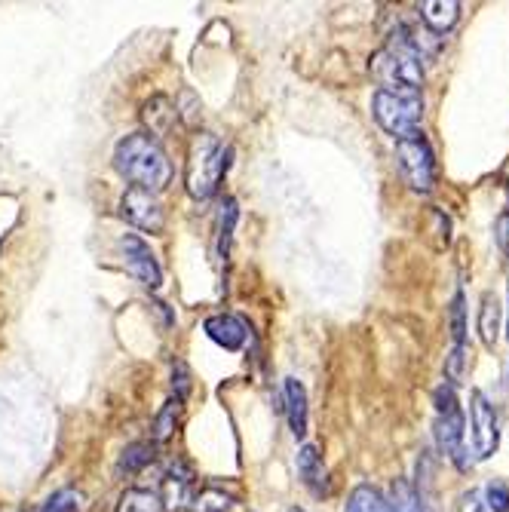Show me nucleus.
<instances>
[{"label":"nucleus","mask_w":509,"mask_h":512,"mask_svg":"<svg viewBox=\"0 0 509 512\" xmlns=\"http://www.w3.org/2000/svg\"><path fill=\"white\" fill-rule=\"evenodd\" d=\"M506 381H509V375H506Z\"/></svg>","instance_id":"nucleus-33"},{"label":"nucleus","mask_w":509,"mask_h":512,"mask_svg":"<svg viewBox=\"0 0 509 512\" xmlns=\"http://www.w3.org/2000/svg\"><path fill=\"white\" fill-rule=\"evenodd\" d=\"M494 237H497V246L503 255H509V212H503L494 224Z\"/></svg>","instance_id":"nucleus-28"},{"label":"nucleus","mask_w":509,"mask_h":512,"mask_svg":"<svg viewBox=\"0 0 509 512\" xmlns=\"http://www.w3.org/2000/svg\"><path fill=\"white\" fill-rule=\"evenodd\" d=\"M80 500H83L80 491L62 488V491H56L53 497H46V500L40 503L37 512H80Z\"/></svg>","instance_id":"nucleus-25"},{"label":"nucleus","mask_w":509,"mask_h":512,"mask_svg":"<svg viewBox=\"0 0 509 512\" xmlns=\"http://www.w3.org/2000/svg\"><path fill=\"white\" fill-rule=\"evenodd\" d=\"M506 194H509V184H506Z\"/></svg>","instance_id":"nucleus-32"},{"label":"nucleus","mask_w":509,"mask_h":512,"mask_svg":"<svg viewBox=\"0 0 509 512\" xmlns=\"http://www.w3.org/2000/svg\"><path fill=\"white\" fill-rule=\"evenodd\" d=\"M203 332L212 344L230 350V353H237L246 347V338H249V325L246 319L234 316V313H215L203 322Z\"/></svg>","instance_id":"nucleus-10"},{"label":"nucleus","mask_w":509,"mask_h":512,"mask_svg":"<svg viewBox=\"0 0 509 512\" xmlns=\"http://www.w3.org/2000/svg\"><path fill=\"white\" fill-rule=\"evenodd\" d=\"M457 512H488V509H485V503H482V497L476 491H467L457 503Z\"/></svg>","instance_id":"nucleus-29"},{"label":"nucleus","mask_w":509,"mask_h":512,"mask_svg":"<svg viewBox=\"0 0 509 512\" xmlns=\"http://www.w3.org/2000/svg\"><path fill=\"white\" fill-rule=\"evenodd\" d=\"M114 169L120 172V178L132 184V188L148 191V194L166 191L172 181L169 154L148 132H132L120 138L114 148Z\"/></svg>","instance_id":"nucleus-1"},{"label":"nucleus","mask_w":509,"mask_h":512,"mask_svg":"<svg viewBox=\"0 0 509 512\" xmlns=\"http://www.w3.org/2000/svg\"><path fill=\"white\" fill-rule=\"evenodd\" d=\"M230 169V148L221 138L200 132L191 151H188V169H184V184H188V194L194 200H209L218 194V184L224 181Z\"/></svg>","instance_id":"nucleus-3"},{"label":"nucleus","mask_w":509,"mask_h":512,"mask_svg":"<svg viewBox=\"0 0 509 512\" xmlns=\"http://www.w3.org/2000/svg\"><path fill=\"white\" fill-rule=\"evenodd\" d=\"M120 218L138 230H145V234H163V227H166V209L157 200V194L138 191V188H129L120 197Z\"/></svg>","instance_id":"nucleus-8"},{"label":"nucleus","mask_w":509,"mask_h":512,"mask_svg":"<svg viewBox=\"0 0 509 512\" xmlns=\"http://www.w3.org/2000/svg\"><path fill=\"white\" fill-rule=\"evenodd\" d=\"M497 335H500V304L488 292V295H482V307H479V338L485 347H494Z\"/></svg>","instance_id":"nucleus-18"},{"label":"nucleus","mask_w":509,"mask_h":512,"mask_svg":"<svg viewBox=\"0 0 509 512\" xmlns=\"http://www.w3.org/2000/svg\"><path fill=\"white\" fill-rule=\"evenodd\" d=\"M451 335H454V347H467V298H464V292H457L451 301Z\"/></svg>","instance_id":"nucleus-24"},{"label":"nucleus","mask_w":509,"mask_h":512,"mask_svg":"<svg viewBox=\"0 0 509 512\" xmlns=\"http://www.w3.org/2000/svg\"><path fill=\"white\" fill-rule=\"evenodd\" d=\"M142 120H145V126H148V135H151V138H160V135H166V132L175 126V120H178V105H172L166 96H157V99H151V102L145 105Z\"/></svg>","instance_id":"nucleus-15"},{"label":"nucleus","mask_w":509,"mask_h":512,"mask_svg":"<svg viewBox=\"0 0 509 512\" xmlns=\"http://www.w3.org/2000/svg\"><path fill=\"white\" fill-rule=\"evenodd\" d=\"M344 512H390V503H387V494H381L378 488L359 485V488H353Z\"/></svg>","instance_id":"nucleus-20"},{"label":"nucleus","mask_w":509,"mask_h":512,"mask_svg":"<svg viewBox=\"0 0 509 512\" xmlns=\"http://www.w3.org/2000/svg\"><path fill=\"white\" fill-rule=\"evenodd\" d=\"M191 512H230L234 509V494H227L215 485H206L191 494Z\"/></svg>","instance_id":"nucleus-17"},{"label":"nucleus","mask_w":509,"mask_h":512,"mask_svg":"<svg viewBox=\"0 0 509 512\" xmlns=\"http://www.w3.org/2000/svg\"><path fill=\"white\" fill-rule=\"evenodd\" d=\"M292 512H304V509H292Z\"/></svg>","instance_id":"nucleus-31"},{"label":"nucleus","mask_w":509,"mask_h":512,"mask_svg":"<svg viewBox=\"0 0 509 512\" xmlns=\"http://www.w3.org/2000/svg\"><path fill=\"white\" fill-rule=\"evenodd\" d=\"M114 512H166L163 497L148 488H126L117 500Z\"/></svg>","instance_id":"nucleus-16"},{"label":"nucleus","mask_w":509,"mask_h":512,"mask_svg":"<svg viewBox=\"0 0 509 512\" xmlns=\"http://www.w3.org/2000/svg\"><path fill=\"white\" fill-rule=\"evenodd\" d=\"M396 163L411 191L430 194L436 188V154L421 129L396 138Z\"/></svg>","instance_id":"nucleus-6"},{"label":"nucleus","mask_w":509,"mask_h":512,"mask_svg":"<svg viewBox=\"0 0 509 512\" xmlns=\"http://www.w3.org/2000/svg\"><path fill=\"white\" fill-rule=\"evenodd\" d=\"M485 506L491 512H509V488L500 479L488 482V488H485Z\"/></svg>","instance_id":"nucleus-27"},{"label":"nucleus","mask_w":509,"mask_h":512,"mask_svg":"<svg viewBox=\"0 0 509 512\" xmlns=\"http://www.w3.org/2000/svg\"><path fill=\"white\" fill-rule=\"evenodd\" d=\"M368 71H372V77L381 83V89H390V92H421L424 59L418 56V50H414L408 25H396V31L390 34L384 50L375 53L372 62H368Z\"/></svg>","instance_id":"nucleus-2"},{"label":"nucleus","mask_w":509,"mask_h":512,"mask_svg":"<svg viewBox=\"0 0 509 512\" xmlns=\"http://www.w3.org/2000/svg\"><path fill=\"white\" fill-rule=\"evenodd\" d=\"M470 356H473L470 347H454V350L445 356V378H448L451 387H454V384H464V378L470 375V365H473Z\"/></svg>","instance_id":"nucleus-21"},{"label":"nucleus","mask_w":509,"mask_h":512,"mask_svg":"<svg viewBox=\"0 0 509 512\" xmlns=\"http://www.w3.org/2000/svg\"><path fill=\"white\" fill-rule=\"evenodd\" d=\"M433 402H436V445L439 451L454 463L457 470H467V448H464V408L457 402V393L451 384H442L436 393H433Z\"/></svg>","instance_id":"nucleus-4"},{"label":"nucleus","mask_w":509,"mask_h":512,"mask_svg":"<svg viewBox=\"0 0 509 512\" xmlns=\"http://www.w3.org/2000/svg\"><path fill=\"white\" fill-rule=\"evenodd\" d=\"M283 408L289 417V427L295 433V439L307 436V390L298 378H286L283 381Z\"/></svg>","instance_id":"nucleus-11"},{"label":"nucleus","mask_w":509,"mask_h":512,"mask_svg":"<svg viewBox=\"0 0 509 512\" xmlns=\"http://www.w3.org/2000/svg\"><path fill=\"white\" fill-rule=\"evenodd\" d=\"M506 335H509V319H506Z\"/></svg>","instance_id":"nucleus-30"},{"label":"nucleus","mask_w":509,"mask_h":512,"mask_svg":"<svg viewBox=\"0 0 509 512\" xmlns=\"http://www.w3.org/2000/svg\"><path fill=\"white\" fill-rule=\"evenodd\" d=\"M234 224H237V203L234 200H224L221 212H218V255L227 258L230 249V234H234Z\"/></svg>","instance_id":"nucleus-23"},{"label":"nucleus","mask_w":509,"mask_h":512,"mask_svg":"<svg viewBox=\"0 0 509 512\" xmlns=\"http://www.w3.org/2000/svg\"><path fill=\"white\" fill-rule=\"evenodd\" d=\"M157 457V442H132L120 451L117 457V467L114 473L123 479V476H135V473H142L145 467H151Z\"/></svg>","instance_id":"nucleus-14"},{"label":"nucleus","mask_w":509,"mask_h":512,"mask_svg":"<svg viewBox=\"0 0 509 512\" xmlns=\"http://www.w3.org/2000/svg\"><path fill=\"white\" fill-rule=\"evenodd\" d=\"M372 111H375V120L384 132H390L393 138H405L411 132H418V126H421L424 99H421V92L378 89L375 99H372Z\"/></svg>","instance_id":"nucleus-5"},{"label":"nucleus","mask_w":509,"mask_h":512,"mask_svg":"<svg viewBox=\"0 0 509 512\" xmlns=\"http://www.w3.org/2000/svg\"><path fill=\"white\" fill-rule=\"evenodd\" d=\"M178 421H181V402H178V399H169V402L160 408L157 421H154V442H157V445L166 442V439L175 433Z\"/></svg>","instance_id":"nucleus-22"},{"label":"nucleus","mask_w":509,"mask_h":512,"mask_svg":"<svg viewBox=\"0 0 509 512\" xmlns=\"http://www.w3.org/2000/svg\"><path fill=\"white\" fill-rule=\"evenodd\" d=\"M120 252H123L126 270H129L145 289H157V286L163 283V267H160L157 255L151 252V246H148L142 237L123 234V237H120Z\"/></svg>","instance_id":"nucleus-9"},{"label":"nucleus","mask_w":509,"mask_h":512,"mask_svg":"<svg viewBox=\"0 0 509 512\" xmlns=\"http://www.w3.org/2000/svg\"><path fill=\"white\" fill-rule=\"evenodd\" d=\"M418 13H421V22L427 25V31L439 37V34H445V31H451L457 25L460 4H457V0H427V4L418 7Z\"/></svg>","instance_id":"nucleus-13"},{"label":"nucleus","mask_w":509,"mask_h":512,"mask_svg":"<svg viewBox=\"0 0 509 512\" xmlns=\"http://www.w3.org/2000/svg\"><path fill=\"white\" fill-rule=\"evenodd\" d=\"M298 473L301 482L313 491V494H329V473H326V463H322V454L313 445H304L298 451Z\"/></svg>","instance_id":"nucleus-12"},{"label":"nucleus","mask_w":509,"mask_h":512,"mask_svg":"<svg viewBox=\"0 0 509 512\" xmlns=\"http://www.w3.org/2000/svg\"><path fill=\"white\" fill-rule=\"evenodd\" d=\"M387 503H390V512H427L424 497L414 491V485H408L405 479H396L390 485Z\"/></svg>","instance_id":"nucleus-19"},{"label":"nucleus","mask_w":509,"mask_h":512,"mask_svg":"<svg viewBox=\"0 0 509 512\" xmlns=\"http://www.w3.org/2000/svg\"><path fill=\"white\" fill-rule=\"evenodd\" d=\"M172 399H178V402H184L188 399V393H191V371H188V365H184L181 359H175L172 362Z\"/></svg>","instance_id":"nucleus-26"},{"label":"nucleus","mask_w":509,"mask_h":512,"mask_svg":"<svg viewBox=\"0 0 509 512\" xmlns=\"http://www.w3.org/2000/svg\"><path fill=\"white\" fill-rule=\"evenodd\" d=\"M470 445H473V454L479 460H488L500 445L497 411L482 390L470 393Z\"/></svg>","instance_id":"nucleus-7"}]
</instances>
